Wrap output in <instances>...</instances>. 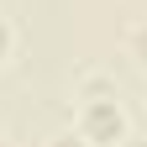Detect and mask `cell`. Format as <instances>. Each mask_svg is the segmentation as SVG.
Instances as JSON below:
<instances>
[{"mask_svg":"<svg viewBox=\"0 0 147 147\" xmlns=\"http://www.w3.org/2000/svg\"><path fill=\"white\" fill-rule=\"evenodd\" d=\"M74 131H79L89 147H121L126 137H131V116H126L121 95L79 100V110H74Z\"/></svg>","mask_w":147,"mask_h":147,"instance_id":"obj_1","label":"cell"},{"mask_svg":"<svg viewBox=\"0 0 147 147\" xmlns=\"http://www.w3.org/2000/svg\"><path fill=\"white\" fill-rule=\"evenodd\" d=\"M121 47H126V58L147 74V16H142V21H131V26L121 32Z\"/></svg>","mask_w":147,"mask_h":147,"instance_id":"obj_2","label":"cell"},{"mask_svg":"<svg viewBox=\"0 0 147 147\" xmlns=\"http://www.w3.org/2000/svg\"><path fill=\"white\" fill-rule=\"evenodd\" d=\"M79 100H105V95H116V79L110 74H100V68H89L84 79H79V89H74Z\"/></svg>","mask_w":147,"mask_h":147,"instance_id":"obj_3","label":"cell"},{"mask_svg":"<svg viewBox=\"0 0 147 147\" xmlns=\"http://www.w3.org/2000/svg\"><path fill=\"white\" fill-rule=\"evenodd\" d=\"M11 53H16V26L11 16H0V63H11Z\"/></svg>","mask_w":147,"mask_h":147,"instance_id":"obj_4","label":"cell"},{"mask_svg":"<svg viewBox=\"0 0 147 147\" xmlns=\"http://www.w3.org/2000/svg\"><path fill=\"white\" fill-rule=\"evenodd\" d=\"M47 147H89L79 131H74V126H68V131H58V137H47Z\"/></svg>","mask_w":147,"mask_h":147,"instance_id":"obj_5","label":"cell"},{"mask_svg":"<svg viewBox=\"0 0 147 147\" xmlns=\"http://www.w3.org/2000/svg\"><path fill=\"white\" fill-rule=\"evenodd\" d=\"M121 147H147V137H137V131H131V137H126Z\"/></svg>","mask_w":147,"mask_h":147,"instance_id":"obj_6","label":"cell"},{"mask_svg":"<svg viewBox=\"0 0 147 147\" xmlns=\"http://www.w3.org/2000/svg\"><path fill=\"white\" fill-rule=\"evenodd\" d=\"M0 142H5V121H0Z\"/></svg>","mask_w":147,"mask_h":147,"instance_id":"obj_7","label":"cell"}]
</instances>
